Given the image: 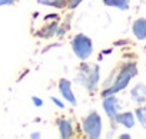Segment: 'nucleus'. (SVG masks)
<instances>
[{
    "instance_id": "423d86ee",
    "label": "nucleus",
    "mask_w": 146,
    "mask_h": 139,
    "mask_svg": "<svg viewBox=\"0 0 146 139\" xmlns=\"http://www.w3.org/2000/svg\"><path fill=\"white\" fill-rule=\"evenodd\" d=\"M59 90H60L62 96H63L70 105H73V106L76 105V99H75V95H73V92H72V83H70L69 79H64V78H63V79L59 80Z\"/></svg>"
},
{
    "instance_id": "6e6552de",
    "label": "nucleus",
    "mask_w": 146,
    "mask_h": 139,
    "mask_svg": "<svg viewBox=\"0 0 146 139\" xmlns=\"http://www.w3.org/2000/svg\"><path fill=\"white\" fill-rule=\"evenodd\" d=\"M132 32L136 39L139 40L146 39V19H137L132 26Z\"/></svg>"
},
{
    "instance_id": "a211bd4d",
    "label": "nucleus",
    "mask_w": 146,
    "mask_h": 139,
    "mask_svg": "<svg viewBox=\"0 0 146 139\" xmlns=\"http://www.w3.org/2000/svg\"><path fill=\"white\" fill-rule=\"evenodd\" d=\"M30 138H40V135H39V133H32Z\"/></svg>"
},
{
    "instance_id": "4468645a",
    "label": "nucleus",
    "mask_w": 146,
    "mask_h": 139,
    "mask_svg": "<svg viewBox=\"0 0 146 139\" xmlns=\"http://www.w3.org/2000/svg\"><path fill=\"white\" fill-rule=\"evenodd\" d=\"M82 2H83V0H67V7L75 9V7H78V5H80Z\"/></svg>"
},
{
    "instance_id": "7ed1b4c3",
    "label": "nucleus",
    "mask_w": 146,
    "mask_h": 139,
    "mask_svg": "<svg viewBox=\"0 0 146 139\" xmlns=\"http://www.w3.org/2000/svg\"><path fill=\"white\" fill-rule=\"evenodd\" d=\"M82 128H83V132L88 138H92V139H98L100 138V133H102V118L98 112H90L82 122Z\"/></svg>"
},
{
    "instance_id": "f03ea898",
    "label": "nucleus",
    "mask_w": 146,
    "mask_h": 139,
    "mask_svg": "<svg viewBox=\"0 0 146 139\" xmlns=\"http://www.w3.org/2000/svg\"><path fill=\"white\" fill-rule=\"evenodd\" d=\"M76 82L85 86L89 92L95 90L99 82V66L98 65H89V63H82L78 75H76Z\"/></svg>"
},
{
    "instance_id": "1a4fd4ad",
    "label": "nucleus",
    "mask_w": 146,
    "mask_h": 139,
    "mask_svg": "<svg viewBox=\"0 0 146 139\" xmlns=\"http://www.w3.org/2000/svg\"><path fill=\"white\" fill-rule=\"evenodd\" d=\"M119 125H123L125 128H133L135 126V116L132 112H123V113H117L116 119H115Z\"/></svg>"
},
{
    "instance_id": "dca6fc26",
    "label": "nucleus",
    "mask_w": 146,
    "mask_h": 139,
    "mask_svg": "<svg viewBox=\"0 0 146 139\" xmlns=\"http://www.w3.org/2000/svg\"><path fill=\"white\" fill-rule=\"evenodd\" d=\"M50 100H52V102H53V103H54L56 106H59L60 109H63V108H64V105H63V103H62V102H60L59 99H56V98H50Z\"/></svg>"
},
{
    "instance_id": "6ab92c4d",
    "label": "nucleus",
    "mask_w": 146,
    "mask_h": 139,
    "mask_svg": "<svg viewBox=\"0 0 146 139\" xmlns=\"http://www.w3.org/2000/svg\"><path fill=\"white\" fill-rule=\"evenodd\" d=\"M120 138H122V139H123V138L127 139V138H130V136H129V135H120Z\"/></svg>"
},
{
    "instance_id": "9d476101",
    "label": "nucleus",
    "mask_w": 146,
    "mask_h": 139,
    "mask_svg": "<svg viewBox=\"0 0 146 139\" xmlns=\"http://www.w3.org/2000/svg\"><path fill=\"white\" fill-rule=\"evenodd\" d=\"M59 125V132L62 138H70L73 135V129H72V123L67 119H60L57 122Z\"/></svg>"
},
{
    "instance_id": "f257e3e1",
    "label": "nucleus",
    "mask_w": 146,
    "mask_h": 139,
    "mask_svg": "<svg viewBox=\"0 0 146 139\" xmlns=\"http://www.w3.org/2000/svg\"><path fill=\"white\" fill-rule=\"evenodd\" d=\"M136 73H137L136 63H127V65H125L123 67H120L119 70H117V75L115 78V82L110 85V88L102 92V96L105 98V96L113 95V93L125 89L129 85V82L132 80V78L136 76Z\"/></svg>"
},
{
    "instance_id": "0eeeda50",
    "label": "nucleus",
    "mask_w": 146,
    "mask_h": 139,
    "mask_svg": "<svg viewBox=\"0 0 146 139\" xmlns=\"http://www.w3.org/2000/svg\"><path fill=\"white\" fill-rule=\"evenodd\" d=\"M130 96L132 100L136 103H142L146 100V86L143 83H137L132 90H130Z\"/></svg>"
},
{
    "instance_id": "ddd939ff",
    "label": "nucleus",
    "mask_w": 146,
    "mask_h": 139,
    "mask_svg": "<svg viewBox=\"0 0 146 139\" xmlns=\"http://www.w3.org/2000/svg\"><path fill=\"white\" fill-rule=\"evenodd\" d=\"M136 118H137V120L140 122V125L146 129V106L136 109Z\"/></svg>"
},
{
    "instance_id": "9b49d317",
    "label": "nucleus",
    "mask_w": 146,
    "mask_h": 139,
    "mask_svg": "<svg viewBox=\"0 0 146 139\" xmlns=\"http://www.w3.org/2000/svg\"><path fill=\"white\" fill-rule=\"evenodd\" d=\"M102 2L105 3V6L115 7L119 10H127L130 5V0H102Z\"/></svg>"
},
{
    "instance_id": "f8f14e48",
    "label": "nucleus",
    "mask_w": 146,
    "mask_h": 139,
    "mask_svg": "<svg viewBox=\"0 0 146 139\" xmlns=\"http://www.w3.org/2000/svg\"><path fill=\"white\" fill-rule=\"evenodd\" d=\"M36 2L39 5L49 6V7H57V9H62V7L67 6V0H36Z\"/></svg>"
},
{
    "instance_id": "f3484780",
    "label": "nucleus",
    "mask_w": 146,
    "mask_h": 139,
    "mask_svg": "<svg viewBox=\"0 0 146 139\" xmlns=\"http://www.w3.org/2000/svg\"><path fill=\"white\" fill-rule=\"evenodd\" d=\"M32 100H33L35 106H42V105H43V102H42L39 98H36V96H33V98H32Z\"/></svg>"
},
{
    "instance_id": "39448f33",
    "label": "nucleus",
    "mask_w": 146,
    "mask_h": 139,
    "mask_svg": "<svg viewBox=\"0 0 146 139\" xmlns=\"http://www.w3.org/2000/svg\"><path fill=\"white\" fill-rule=\"evenodd\" d=\"M103 109H105L106 115L110 119L115 120L116 116H117V113H119V102H117V99L113 95L105 96V99H103Z\"/></svg>"
},
{
    "instance_id": "2eb2a0df",
    "label": "nucleus",
    "mask_w": 146,
    "mask_h": 139,
    "mask_svg": "<svg viewBox=\"0 0 146 139\" xmlns=\"http://www.w3.org/2000/svg\"><path fill=\"white\" fill-rule=\"evenodd\" d=\"M17 0H0V6H7V5H15Z\"/></svg>"
},
{
    "instance_id": "20e7f679",
    "label": "nucleus",
    "mask_w": 146,
    "mask_h": 139,
    "mask_svg": "<svg viewBox=\"0 0 146 139\" xmlns=\"http://www.w3.org/2000/svg\"><path fill=\"white\" fill-rule=\"evenodd\" d=\"M72 49H73V53L80 60H86L93 52L92 39L85 36V35H78L72 40Z\"/></svg>"
}]
</instances>
